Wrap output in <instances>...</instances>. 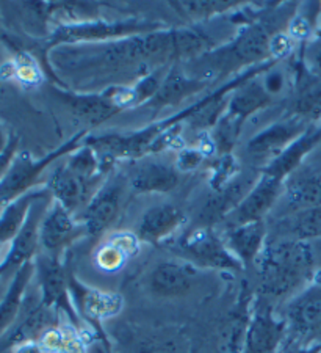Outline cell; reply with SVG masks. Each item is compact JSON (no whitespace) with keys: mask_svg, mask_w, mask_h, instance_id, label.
<instances>
[{"mask_svg":"<svg viewBox=\"0 0 321 353\" xmlns=\"http://www.w3.org/2000/svg\"><path fill=\"white\" fill-rule=\"evenodd\" d=\"M315 250L311 242L268 239L256 261L259 297L274 303L295 295L315 276Z\"/></svg>","mask_w":321,"mask_h":353,"instance_id":"obj_1","label":"cell"},{"mask_svg":"<svg viewBox=\"0 0 321 353\" xmlns=\"http://www.w3.org/2000/svg\"><path fill=\"white\" fill-rule=\"evenodd\" d=\"M280 317L287 327L285 345L321 344V275L315 273L313 280L287 301Z\"/></svg>","mask_w":321,"mask_h":353,"instance_id":"obj_2","label":"cell"},{"mask_svg":"<svg viewBox=\"0 0 321 353\" xmlns=\"http://www.w3.org/2000/svg\"><path fill=\"white\" fill-rule=\"evenodd\" d=\"M169 250L187 263L193 264L198 269H215V270H243L242 263L235 258L215 231L207 226H200L187 232L176 241L169 242Z\"/></svg>","mask_w":321,"mask_h":353,"instance_id":"obj_3","label":"cell"},{"mask_svg":"<svg viewBox=\"0 0 321 353\" xmlns=\"http://www.w3.org/2000/svg\"><path fill=\"white\" fill-rule=\"evenodd\" d=\"M287 343L284 319L274 314L269 301L259 297L251 312L240 353H280Z\"/></svg>","mask_w":321,"mask_h":353,"instance_id":"obj_4","label":"cell"},{"mask_svg":"<svg viewBox=\"0 0 321 353\" xmlns=\"http://www.w3.org/2000/svg\"><path fill=\"white\" fill-rule=\"evenodd\" d=\"M59 311L45 306L41 297L39 300L25 297L24 308H22L18 321L0 338V353L10 349H18L28 343H37L44 333L59 327Z\"/></svg>","mask_w":321,"mask_h":353,"instance_id":"obj_5","label":"cell"},{"mask_svg":"<svg viewBox=\"0 0 321 353\" xmlns=\"http://www.w3.org/2000/svg\"><path fill=\"white\" fill-rule=\"evenodd\" d=\"M33 264H35L43 303L59 312L65 311L72 319V322H77L79 314L72 303L70 276H68L60 258L41 253L38 254Z\"/></svg>","mask_w":321,"mask_h":353,"instance_id":"obj_6","label":"cell"},{"mask_svg":"<svg viewBox=\"0 0 321 353\" xmlns=\"http://www.w3.org/2000/svg\"><path fill=\"white\" fill-rule=\"evenodd\" d=\"M125 198V184L118 178L108 179L83 209L82 225L88 236H101L119 217Z\"/></svg>","mask_w":321,"mask_h":353,"instance_id":"obj_7","label":"cell"},{"mask_svg":"<svg viewBox=\"0 0 321 353\" xmlns=\"http://www.w3.org/2000/svg\"><path fill=\"white\" fill-rule=\"evenodd\" d=\"M199 269L180 258L158 263L149 272L146 286L149 292L160 299L185 297L193 290Z\"/></svg>","mask_w":321,"mask_h":353,"instance_id":"obj_8","label":"cell"},{"mask_svg":"<svg viewBox=\"0 0 321 353\" xmlns=\"http://www.w3.org/2000/svg\"><path fill=\"white\" fill-rule=\"evenodd\" d=\"M101 176L82 174L66 163L49 178V190L56 203L74 214L80 208H87L90 199L101 189Z\"/></svg>","mask_w":321,"mask_h":353,"instance_id":"obj_9","label":"cell"},{"mask_svg":"<svg viewBox=\"0 0 321 353\" xmlns=\"http://www.w3.org/2000/svg\"><path fill=\"white\" fill-rule=\"evenodd\" d=\"M83 234H87L83 225L77 223L70 210L54 201L52 206L45 209L39 226V247L45 254L60 258V254Z\"/></svg>","mask_w":321,"mask_h":353,"instance_id":"obj_10","label":"cell"},{"mask_svg":"<svg viewBox=\"0 0 321 353\" xmlns=\"http://www.w3.org/2000/svg\"><path fill=\"white\" fill-rule=\"evenodd\" d=\"M306 121L300 118H290L285 121H280L267 128L265 130L252 137L246 152L252 162L256 163H267L269 165L273 161L282 154L295 140L306 132Z\"/></svg>","mask_w":321,"mask_h":353,"instance_id":"obj_11","label":"cell"},{"mask_svg":"<svg viewBox=\"0 0 321 353\" xmlns=\"http://www.w3.org/2000/svg\"><path fill=\"white\" fill-rule=\"evenodd\" d=\"M284 192V181L263 173V178L257 179L251 192L246 195L242 204L226 219L227 226H238L254 221H263L262 219L276 204L280 193Z\"/></svg>","mask_w":321,"mask_h":353,"instance_id":"obj_12","label":"cell"},{"mask_svg":"<svg viewBox=\"0 0 321 353\" xmlns=\"http://www.w3.org/2000/svg\"><path fill=\"white\" fill-rule=\"evenodd\" d=\"M44 198L45 195L33 204L24 226H22L19 234L14 237V241L11 242L7 258L0 264V275L3 272H8L11 269H21L24 264L32 263L30 259L37 254V250L39 247V226H41L45 209H48L45 208L48 203H45Z\"/></svg>","mask_w":321,"mask_h":353,"instance_id":"obj_13","label":"cell"},{"mask_svg":"<svg viewBox=\"0 0 321 353\" xmlns=\"http://www.w3.org/2000/svg\"><path fill=\"white\" fill-rule=\"evenodd\" d=\"M256 182L257 179L252 176H238V178L222 185L200 209L199 220L203 226L210 228V225L226 220L242 204Z\"/></svg>","mask_w":321,"mask_h":353,"instance_id":"obj_14","label":"cell"},{"mask_svg":"<svg viewBox=\"0 0 321 353\" xmlns=\"http://www.w3.org/2000/svg\"><path fill=\"white\" fill-rule=\"evenodd\" d=\"M185 220V215L176 204H158L147 209L136 223L135 236L140 242L160 243L174 234Z\"/></svg>","mask_w":321,"mask_h":353,"instance_id":"obj_15","label":"cell"},{"mask_svg":"<svg viewBox=\"0 0 321 353\" xmlns=\"http://www.w3.org/2000/svg\"><path fill=\"white\" fill-rule=\"evenodd\" d=\"M222 241L243 267L254 265L268 241V231L263 221L238 226H227Z\"/></svg>","mask_w":321,"mask_h":353,"instance_id":"obj_16","label":"cell"},{"mask_svg":"<svg viewBox=\"0 0 321 353\" xmlns=\"http://www.w3.org/2000/svg\"><path fill=\"white\" fill-rule=\"evenodd\" d=\"M177 184V168L156 159L138 162L129 173V187L136 193H168Z\"/></svg>","mask_w":321,"mask_h":353,"instance_id":"obj_17","label":"cell"},{"mask_svg":"<svg viewBox=\"0 0 321 353\" xmlns=\"http://www.w3.org/2000/svg\"><path fill=\"white\" fill-rule=\"evenodd\" d=\"M284 195L289 212L321 206V168H298L284 182Z\"/></svg>","mask_w":321,"mask_h":353,"instance_id":"obj_18","label":"cell"},{"mask_svg":"<svg viewBox=\"0 0 321 353\" xmlns=\"http://www.w3.org/2000/svg\"><path fill=\"white\" fill-rule=\"evenodd\" d=\"M312 242L321 239V206L287 212L273 223L271 237Z\"/></svg>","mask_w":321,"mask_h":353,"instance_id":"obj_19","label":"cell"},{"mask_svg":"<svg viewBox=\"0 0 321 353\" xmlns=\"http://www.w3.org/2000/svg\"><path fill=\"white\" fill-rule=\"evenodd\" d=\"M70 289L74 306L90 321H104L118 314L123 308V300L119 295L87 288L72 276H70Z\"/></svg>","mask_w":321,"mask_h":353,"instance_id":"obj_20","label":"cell"},{"mask_svg":"<svg viewBox=\"0 0 321 353\" xmlns=\"http://www.w3.org/2000/svg\"><path fill=\"white\" fill-rule=\"evenodd\" d=\"M321 143V126L309 128L300 139L295 140L276 161H273L263 170V173L273 176L285 182L287 176L295 173L302 159L311 152L315 146Z\"/></svg>","mask_w":321,"mask_h":353,"instance_id":"obj_21","label":"cell"},{"mask_svg":"<svg viewBox=\"0 0 321 353\" xmlns=\"http://www.w3.org/2000/svg\"><path fill=\"white\" fill-rule=\"evenodd\" d=\"M33 273H35V264L33 263H27L16 270L13 281L0 300V338L18 321L21 311L24 308L25 290Z\"/></svg>","mask_w":321,"mask_h":353,"instance_id":"obj_22","label":"cell"},{"mask_svg":"<svg viewBox=\"0 0 321 353\" xmlns=\"http://www.w3.org/2000/svg\"><path fill=\"white\" fill-rule=\"evenodd\" d=\"M140 239L135 234L123 232L114 234L110 241L101 245L94 252V264L102 272H118L124 264L138 253Z\"/></svg>","mask_w":321,"mask_h":353,"instance_id":"obj_23","label":"cell"},{"mask_svg":"<svg viewBox=\"0 0 321 353\" xmlns=\"http://www.w3.org/2000/svg\"><path fill=\"white\" fill-rule=\"evenodd\" d=\"M44 195V192H27L3 208L0 212V247L14 241V237L19 234L22 226H24L32 206Z\"/></svg>","mask_w":321,"mask_h":353,"instance_id":"obj_24","label":"cell"},{"mask_svg":"<svg viewBox=\"0 0 321 353\" xmlns=\"http://www.w3.org/2000/svg\"><path fill=\"white\" fill-rule=\"evenodd\" d=\"M156 129H147L145 132L134 134V135H107L96 139L93 143V150L97 156L104 154L108 157H119V156H134L143 152L154 143L156 140Z\"/></svg>","mask_w":321,"mask_h":353,"instance_id":"obj_25","label":"cell"},{"mask_svg":"<svg viewBox=\"0 0 321 353\" xmlns=\"http://www.w3.org/2000/svg\"><path fill=\"white\" fill-rule=\"evenodd\" d=\"M146 26L136 24V22H114V24H105V22H87V24H72L65 26L60 30V38L63 41H82V39H104L112 37L130 35L135 30H145Z\"/></svg>","mask_w":321,"mask_h":353,"instance_id":"obj_26","label":"cell"},{"mask_svg":"<svg viewBox=\"0 0 321 353\" xmlns=\"http://www.w3.org/2000/svg\"><path fill=\"white\" fill-rule=\"evenodd\" d=\"M271 39L267 26H252L235 41L231 52L234 59L242 63L259 61L271 52Z\"/></svg>","mask_w":321,"mask_h":353,"instance_id":"obj_27","label":"cell"},{"mask_svg":"<svg viewBox=\"0 0 321 353\" xmlns=\"http://www.w3.org/2000/svg\"><path fill=\"white\" fill-rule=\"evenodd\" d=\"M269 101H271V94L265 90L263 83L254 81L234 94V98L229 101L227 113L243 123L246 117L269 104Z\"/></svg>","mask_w":321,"mask_h":353,"instance_id":"obj_28","label":"cell"},{"mask_svg":"<svg viewBox=\"0 0 321 353\" xmlns=\"http://www.w3.org/2000/svg\"><path fill=\"white\" fill-rule=\"evenodd\" d=\"M68 105L71 107L74 115L91 124L105 121L118 112L116 102L99 98V96H68Z\"/></svg>","mask_w":321,"mask_h":353,"instance_id":"obj_29","label":"cell"},{"mask_svg":"<svg viewBox=\"0 0 321 353\" xmlns=\"http://www.w3.org/2000/svg\"><path fill=\"white\" fill-rule=\"evenodd\" d=\"M293 112L302 121L321 118V76L311 74L301 85L293 101Z\"/></svg>","mask_w":321,"mask_h":353,"instance_id":"obj_30","label":"cell"},{"mask_svg":"<svg viewBox=\"0 0 321 353\" xmlns=\"http://www.w3.org/2000/svg\"><path fill=\"white\" fill-rule=\"evenodd\" d=\"M203 85V82L194 81V79L183 76L180 72H173L165 79L163 83H160V88L154 96L152 104L157 107L174 104V102L180 101L185 96L198 91Z\"/></svg>","mask_w":321,"mask_h":353,"instance_id":"obj_31","label":"cell"},{"mask_svg":"<svg viewBox=\"0 0 321 353\" xmlns=\"http://www.w3.org/2000/svg\"><path fill=\"white\" fill-rule=\"evenodd\" d=\"M226 109V101L225 99H215L210 101L209 104H205L204 107H200L198 113H194L190 118V123L193 128H210L215 126L218 123V119L221 118L222 112Z\"/></svg>","mask_w":321,"mask_h":353,"instance_id":"obj_32","label":"cell"},{"mask_svg":"<svg viewBox=\"0 0 321 353\" xmlns=\"http://www.w3.org/2000/svg\"><path fill=\"white\" fill-rule=\"evenodd\" d=\"M182 13H188L190 18H207L218 11H226L232 7V3H220V2H182L174 5Z\"/></svg>","mask_w":321,"mask_h":353,"instance_id":"obj_33","label":"cell"},{"mask_svg":"<svg viewBox=\"0 0 321 353\" xmlns=\"http://www.w3.org/2000/svg\"><path fill=\"white\" fill-rule=\"evenodd\" d=\"M134 353H187L180 344L173 339L145 338L135 345Z\"/></svg>","mask_w":321,"mask_h":353,"instance_id":"obj_34","label":"cell"},{"mask_svg":"<svg viewBox=\"0 0 321 353\" xmlns=\"http://www.w3.org/2000/svg\"><path fill=\"white\" fill-rule=\"evenodd\" d=\"M304 60H306L309 72L315 74V76H321V27L318 28L317 35L309 41Z\"/></svg>","mask_w":321,"mask_h":353,"instance_id":"obj_35","label":"cell"},{"mask_svg":"<svg viewBox=\"0 0 321 353\" xmlns=\"http://www.w3.org/2000/svg\"><path fill=\"white\" fill-rule=\"evenodd\" d=\"M200 162V152L198 151H183L177 161V168L180 170H193Z\"/></svg>","mask_w":321,"mask_h":353,"instance_id":"obj_36","label":"cell"},{"mask_svg":"<svg viewBox=\"0 0 321 353\" xmlns=\"http://www.w3.org/2000/svg\"><path fill=\"white\" fill-rule=\"evenodd\" d=\"M14 76L19 79V81L25 82V83H33L38 81V71L37 68L33 65H28V63H24V65H19L14 68Z\"/></svg>","mask_w":321,"mask_h":353,"instance_id":"obj_37","label":"cell"},{"mask_svg":"<svg viewBox=\"0 0 321 353\" xmlns=\"http://www.w3.org/2000/svg\"><path fill=\"white\" fill-rule=\"evenodd\" d=\"M282 353H321V344L312 347H298V345H285Z\"/></svg>","mask_w":321,"mask_h":353,"instance_id":"obj_38","label":"cell"},{"mask_svg":"<svg viewBox=\"0 0 321 353\" xmlns=\"http://www.w3.org/2000/svg\"><path fill=\"white\" fill-rule=\"evenodd\" d=\"M87 353H114V352L110 349V345L107 344V341L102 339V341H96L94 344H91L88 347Z\"/></svg>","mask_w":321,"mask_h":353,"instance_id":"obj_39","label":"cell"},{"mask_svg":"<svg viewBox=\"0 0 321 353\" xmlns=\"http://www.w3.org/2000/svg\"><path fill=\"white\" fill-rule=\"evenodd\" d=\"M2 297H3V295H0V300H2Z\"/></svg>","mask_w":321,"mask_h":353,"instance_id":"obj_40","label":"cell"},{"mask_svg":"<svg viewBox=\"0 0 321 353\" xmlns=\"http://www.w3.org/2000/svg\"><path fill=\"white\" fill-rule=\"evenodd\" d=\"M280 353H282V352H280Z\"/></svg>","mask_w":321,"mask_h":353,"instance_id":"obj_41","label":"cell"}]
</instances>
